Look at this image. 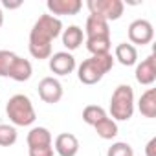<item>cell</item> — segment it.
Returning <instances> with one entry per match:
<instances>
[{"mask_svg": "<svg viewBox=\"0 0 156 156\" xmlns=\"http://www.w3.org/2000/svg\"><path fill=\"white\" fill-rule=\"evenodd\" d=\"M62 33V22L53 15H41L30 31V53L35 59L51 57V41Z\"/></svg>", "mask_w": 156, "mask_h": 156, "instance_id": "6da1fadb", "label": "cell"}, {"mask_svg": "<svg viewBox=\"0 0 156 156\" xmlns=\"http://www.w3.org/2000/svg\"><path fill=\"white\" fill-rule=\"evenodd\" d=\"M114 66V57L112 53H103V55H92L85 59L79 68H77V77L83 85H96L103 79V75L110 72Z\"/></svg>", "mask_w": 156, "mask_h": 156, "instance_id": "7a4b0ae2", "label": "cell"}, {"mask_svg": "<svg viewBox=\"0 0 156 156\" xmlns=\"http://www.w3.org/2000/svg\"><path fill=\"white\" fill-rule=\"evenodd\" d=\"M31 73L33 68L28 59H22L9 50H0V75L2 77H11L19 83H24L31 77Z\"/></svg>", "mask_w": 156, "mask_h": 156, "instance_id": "3957f363", "label": "cell"}, {"mask_svg": "<svg viewBox=\"0 0 156 156\" xmlns=\"http://www.w3.org/2000/svg\"><path fill=\"white\" fill-rule=\"evenodd\" d=\"M6 114H8L9 121L17 127H28L37 119L31 99L24 94H15L13 98H9V101L6 105Z\"/></svg>", "mask_w": 156, "mask_h": 156, "instance_id": "277c9868", "label": "cell"}, {"mask_svg": "<svg viewBox=\"0 0 156 156\" xmlns=\"http://www.w3.org/2000/svg\"><path fill=\"white\" fill-rule=\"evenodd\" d=\"M110 114L114 121H129L134 114V90L130 85H119L110 98Z\"/></svg>", "mask_w": 156, "mask_h": 156, "instance_id": "5b68a950", "label": "cell"}, {"mask_svg": "<svg viewBox=\"0 0 156 156\" xmlns=\"http://www.w3.org/2000/svg\"><path fill=\"white\" fill-rule=\"evenodd\" d=\"M87 8L90 9V15H98L107 22H110V20H118L123 15L125 4L121 0H88Z\"/></svg>", "mask_w": 156, "mask_h": 156, "instance_id": "8992f818", "label": "cell"}, {"mask_svg": "<svg viewBox=\"0 0 156 156\" xmlns=\"http://www.w3.org/2000/svg\"><path fill=\"white\" fill-rule=\"evenodd\" d=\"M154 39V28L147 19H136L129 26V41L130 44H140L145 46Z\"/></svg>", "mask_w": 156, "mask_h": 156, "instance_id": "52a82bcc", "label": "cell"}, {"mask_svg": "<svg viewBox=\"0 0 156 156\" xmlns=\"http://www.w3.org/2000/svg\"><path fill=\"white\" fill-rule=\"evenodd\" d=\"M37 90H39V98L44 103L53 105V103H59L62 99V85L55 77H44V79H41Z\"/></svg>", "mask_w": 156, "mask_h": 156, "instance_id": "ba28073f", "label": "cell"}, {"mask_svg": "<svg viewBox=\"0 0 156 156\" xmlns=\"http://www.w3.org/2000/svg\"><path fill=\"white\" fill-rule=\"evenodd\" d=\"M134 75H136V81L140 85H145V87H151L156 81V59L152 53L136 64Z\"/></svg>", "mask_w": 156, "mask_h": 156, "instance_id": "9c48e42d", "label": "cell"}, {"mask_svg": "<svg viewBox=\"0 0 156 156\" xmlns=\"http://www.w3.org/2000/svg\"><path fill=\"white\" fill-rule=\"evenodd\" d=\"M50 70L57 75H68L75 70V57L70 51H57L50 57Z\"/></svg>", "mask_w": 156, "mask_h": 156, "instance_id": "30bf717a", "label": "cell"}, {"mask_svg": "<svg viewBox=\"0 0 156 156\" xmlns=\"http://www.w3.org/2000/svg\"><path fill=\"white\" fill-rule=\"evenodd\" d=\"M55 152L59 156H75L79 152V140L72 132H62L55 138Z\"/></svg>", "mask_w": 156, "mask_h": 156, "instance_id": "8fae6325", "label": "cell"}, {"mask_svg": "<svg viewBox=\"0 0 156 156\" xmlns=\"http://www.w3.org/2000/svg\"><path fill=\"white\" fill-rule=\"evenodd\" d=\"M46 8L50 9V13L55 15H77L83 8L81 0H48Z\"/></svg>", "mask_w": 156, "mask_h": 156, "instance_id": "7c38bea8", "label": "cell"}, {"mask_svg": "<svg viewBox=\"0 0 156 156\" xmlns=\"http://www.w3.org/2000/svg\"><path fill=\"white\" fill-rule=\"evenodd\" d=\"M85 33H87V39L110 37V28L105 19H101L98 15H88L87 24H85Z\"/></svg>", "mask_w": 156, "mask_h": 156, "instance_id": "4fadbf2b", "label": "cell"}, {"mask_svg": "<svg viewBox=\"0 0 156 156\" xmlns=\"http://www.w3.org/2000/svg\"><path fill=\"white\" fill-rule=\"evenodd\" d=\"M114 59H118V62H121L123 66H132L138 62V50L130 42H121L116 46Z\"/></svg>", "mask_w": 156, "mask_h": 156, "instance_id": "5bb4252c", "label": "cell"}, {"mask_svg": "<svg viewBox=\"0 0 156 156\" xmlns=\"http://www.w3.org/2000/svg\"><path fill=\"white\" fill-rule=\"evenodd\" d=\"M83 39H85L83 30L79 26H75V24L73 26H68L66 30H62V44L70 51H73V50L79 48L83 44Z\"/></svg>", "mask_w": 156, "mask_h": 156, "instance_id": "9a60e30c", "label": "cell"}, {"mask_svg": "<svg viewBox=\"0 0 156 156\" xmlns=\"http://www.w3.org/2000/svg\"><path fill=\"white\" fill-rule=\"evenodd\" d=\"M138 110L145 118H156V90L154 88H147L141 94L138 101Z\"/></svg>", "mask_w": 156, "mask_h": 156, "instance_id": "2e32d148", "label": "cell"}, {"mask_svg": "<svg viewBox=\"0 0 156 156\" xmlns=\"http://www.w3.org/2000/svg\"><path fill=\"white\" fill-rule=\"evenodd\" d=\"M28 147H46L51 145V132L46 127H33L28 132Z\"/></svg>", "mask_w": 156, "mask_h": 156, "instance_id": "e0dca14e", "label": "cell"}, {"mask_svg": "<svg viewBox=\"0 0 156 156\" xmlns=\"http://www.w3.org/2000/svg\"><path fill=\"white\" fill-rule=\"evenodd\" d=\"M94 129H96V132H98V136L99 138H103V140H112V138H116L118 136V123L112 119V118H105V119H101L99 123H96L94 125Z\"/></svg>", "mask_w": 156, "mask_h": 156, "instance_id": "ac0fdd59", "label": "cell"}, {"mask_svg": "<svg viewBox=\"0 0 156 156\" xmlns=\"http://www.w3.org/2000/svg\"><path fill=\"white\" fill-rule=\"evenodd\" d=\"M110 37H96V39H87V50L92 55H103L110 53Z\"/></svg>", "mask_w": 156, "mask_h": 156, "instance_id": "d6986e66", "label": "cell"}, {"mask_svg": "<svg viewBox=\"0 0 156 156\" xmlns=\"http://www.w3.org/2000/svg\"><path fill=\"white\" fill-rule=\"evenodd\" d=\"M107 118V112H105V108L103 107H99V105H88V107H85V110H83V121L85 123H88V125H96V123H99L101 119H105Z\"/></svg>", "mask_w": 156, "mask_h": 156, "instance_id": "ffe728a7", "label": "cell"}, {"mask_svg": "<svg viewBox=\"0 0 156 156\" xmlns=\"http://www.w3.org/2000/svg\"><path fill=\"white\" fill-rule=\"evenodd\" d=\"M19 134L17 129L13 125H6V123H0V147H11L15 145Z\"/></svg>", "mask_w": 156, "mask_h": 156, "instance_id": "44dd1931", "label": "cell"}, {"mask_svg": "<svg viewBox=\"0 0 156 156\" xmlns=\"http://www.w3.org/2000/svg\"><path fill=\"white\" fill-rule=\"evenodd\" d=\"M107 156H134V149L125 141H116L108 147Z\"/></svg>", "mask_w": 156, "mask_h": 156, "instance_id": "7402d4cb", "label": "cell"}, {"mask_svg": "<svg viewBox=\"0 0 156 156\" xmlns=\"http://www.w3.org/2000/svg\"><path fill=\"white\" fill-rule=\"evenodd\" d=\"M30 156H53V147H30Z\"/></svg>", "mask_w": 156, "mask_h": 156, "instance_id": "603a6c76", "label": "cell"}, {"mask_svg": "<svg viewBox=\"0 0 156 156\" xmlns=\"http://www.w3.org/2000/svg\"><path fill=\"white\" fill-rule=\"evenodd\" d=\"M145 156H156V138H151L145 145Z\"/></svg>", "mask_w": 156, "mask_h": 156, "instance_id": "cb8c5ba5", "label": "cell"}, {"mask_svg": "<svg viewBox=\"0 0 156 156\" xmlns=\"http://www.w3.org/2000/svg\"><path fill=\"white\" fill-rule=\"evenodd\" d=\"M2 6H4V8H8V9H17V8H20V6H22V0H17V2H9V0H4Z\"/></svg>", "mask_w": 156, "mask_h": 156, "instance_id": "d4e9b609", "label": "cell"}, {"mask_svg": "<svg viewBox=\"0 0 156 156\" xmlns=\"http://www.w3.org/2000/svg\"><path fill=\"white\" fill-rule=\"evenodd\" d=\"M2 24H4V13H2V8H0V28H2Z\"/></svg>", "mask_w": 156, "mask_h": 156, "instance_id": "484cf974", "label": "cell"}]
</instances>
